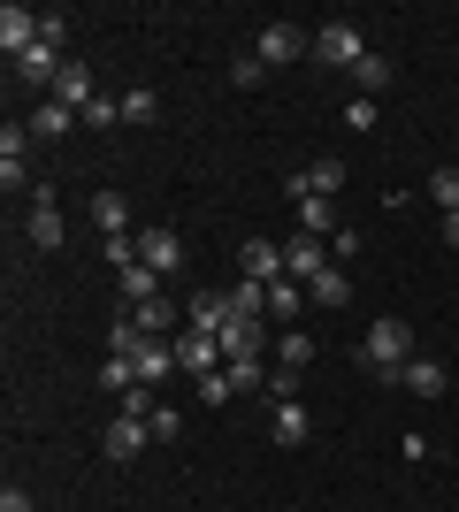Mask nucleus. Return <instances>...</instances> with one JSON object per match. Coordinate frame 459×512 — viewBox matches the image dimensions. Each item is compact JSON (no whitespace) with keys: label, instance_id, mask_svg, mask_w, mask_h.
Instances as JSON below:
<instances>
[{"label":"nucleus","instance_id":"obj_21","mask_svg":"<svg viewBox=\"0 0 459 512\" xmlns=\"http://www.w3.org/2000/svg\"><path fill=\"white\" fill-rule=\"evenodd\" d=\"M138 344H146V329H138V314L123 306V314L108 321V352H123V360H138Z\"/></svg>","mask_w":459,"mask_h":512},{"label":"nucleus","instance_id":"obj_29","mask_svg":"<svg viewBox=\"0 0 459 512\" xmlns=\"http://www.w3.org/2000/svg\"><path fill=\"white\" fill-rule=\"evenodd\" d=\"M352 85H360V100H375V92L391 85V62H383V54H368V62L352 69Z\"/></svg>","mask_w":459,"mask_h":512},{"label":"nucleus","instance_id":"obj_22","mask_svg":"<svg viewBox=\"0 0 459 512\" xmlns=\"http://www.w3.org/2000/svg\"><path fill=\"white\" fill-rule=\"evenodd\" d=\"M100 390H115V398H131V390H138V360L108 352V360H100Z\"/></svg>","mask_w":459,"mask_h":512},{"label":"nucleus","instance_id":"obj_19","mask_svg":"<svg viewBox=\"0 0 459 512\" xmlns=\"http://www.w3.org/2000/svg\"><path fill=\"white\" fill-rule=\"evenodd\" d=\"M222 352H230V360H261V321H222Z\"/></svg>","mask_w":459,"mask_h":512},{"label":"nucleus","instance_id":"obj_20","mask_svg":"<svg viewBox=\"0 0 459 512\" xmlns=\"http://www.w3.org/2000/svg\"><path fill=\"white\" fill-rule=\"evenodd\" d=\"M306 299H314V291H306L299 276H276V283H268V314H276V321H299Z\"/></svg>","mask_w":459,"mask_h":512},{"label":"nucleus","instance_id":"obj_38","mask_svg":"<svg viewBox=\"0 0 459 512\" xmlns=\"http://www.w3.org/2000/svg\"><path fill=\"white\" fill-rule=\"evenodd\" d=\"M230 85H245V92L261 85V54H238V62H230Z\"/></svg>","mask_w":459,"mask_h":512},{"label":"nucleus","instance_id":"obj_31","mask_svg":"<svg viewBox=\"0 0 459 512\" xmlns=\"http://www.w3.org/2000/svg\"><path fill=\"white\" fill-rule=\"evenodd\" d=\"M153 115H161V100H153L146 85H131V92H123V123H153Z\"/></svg>","mask_w":459,"mask_h":512},{"label":"nucleus","instance_id":"obj_7","mask_svg":"<svg viewBox=\"0 0 459 512\" xmlns=\"http://www.w3.org/2000/svg\"><path fill=\"white\" fill-rule=\"evenodd\" d=\"M31 46H39V8H16V0H8V8H0V54L23 62Z\"/></svg>","mask_w":459,"mask_h":512},{"label":"nucleus","instance_id":"obj_18","mask_svg":"<svg viewBox=\"0 0 459 512\" xmlns=\"http://www.w3.org/2000/svg\"><path fill=\"white\" fill-rule=\"evenodd\" d=\"M69 130H77V107H62V100L31 107V138H69Z\"/></svg>","mask_w":459,"mask_h":512},{"label":"nucleus","instance_id":"obj_2","mask_svg":"<svg viewBox=\"0 0 459 512\" xmlns=\"http://www.w3.org/2000/svg\"><path fill=\"white\" fill-rule=\"evenodd\" d=\"M314 62H322V69H345V77H352V69L368 62V31H360L352 16H329L322 31H314Z\"/></svg>","mask_w":459,"mask_h":512},{"label":"nucleus","instance_id":"obj_37","mask_svg":"<svg viewBox=\"0 0 459 512\" xmlns=\"http://www.w3.org/2000/svg\"><path fill=\"white\" fill-rule=\"evenodd\" d=\"M345 130H352V138H368V130H375V100H352L345 107Z\"/></svg>","mask_w":459,"mask_h":512},{"label":"nucleus","instance_id":"obj_25","mask_svg":"<svg viewBox=\"0 0 459 512\" xmlns=\"http://www.w3.org/2000/svg\"><path fill=\"white\" fill-rule=\"evenodd\" d=\"M306 360H314V337H306V329H284V344H276V367H284V375H299Z\"/></svg>","mask_w":459,"mask_h":512},{"label":"nucleus","instance_id":"obj_35","mask_svg":"<svg viewBox=\"0 0 459 512\" xmlns=\"http://www.w3.org/2000/svg\"><path fill=\"white\" fill-rule=\"evenodd\" d=\"M100 253H108V268H138V237H100Z\"/></svg>","mask_w":459,"mask_h":512},{"label":"nucleus","instance_id":"obj_1","mask_svg":"<svg viewBox=\"0 0 459 512\" xmlns=\"http://www.w3.org/2000/svg\"><path fill=\"white\" fill-rule=\"evenodd\" d=\"M360 360H368L383 383H398V367L414 360V321H398V314L368 321V337H360Z\"/></svg>","mask_w":459,"mask_h":512},{"label":"nucleus","instance_id":"obj_32","mask_svg":"<svg viewBox=\"0 0 459 512\" xmlns=\"http://www.w3.org/2000/svg\"><path fill=\"white\" fill-rule=\"evenodd\" d=\"M429 199H437L444 214H459V169H437V176H429Z\"/></svg>","mask_w":459,"mask_h":512},{"label":"nucleus","instance_id":"obj_6","mask_svg":"<svg viewBox=\"0 0 459 512\" xmlns=\"http://www.w3.org/2000/svg\"><path fill=\"white\" fill-rule=\"evenodd\" d=\"M138 260H146L153 276H169V268H184V237H176L169 222H146V230H138Z\"/></svg>","mask_w":459,"mask_h":512},{"label":"nucleus","instance_id":"obj_4","mask_svg":"<svg viewBox=\"0 0 459 512\" xmlns=\"http://www.w3.org/2000/svg\"><path fill=\"white\" fill-rule=\"evenodd\" d=\"M23 230H31V245H39V253H54V245L69 237V222H62V199L46 192V184H31V222H23Z\"/></svg>","mask_w":459,"mask_h":512},{"label":"nucleus","instance_id":"obj_26","mask_svg":"<svg viewBox=\"0 0 459 512\" xmlns=\"http://www.w3.org/2000/svg\"><path fill=\"white\" fill-rule=\"evenodd\" d=\"M306 184H314L322 199H337V192H345V161H337V153H322V161L306 169Z\"/></svg>","mask_w":459,"mask_h":512},{"label":"nucleus","instance_id":"obj_9","mask_svg":"<svg viewBox=\"0 0 459 512\" xmlns=\"http://www.w3.org/2000/svg\"><path fill=\"white\" fill-rule=\"evenodd\" d=\"M238 268H245V283H276V276H284V245H276V237H245Z\"/></svg>","mask_w":459,"mask_h":512},{"label":"nucleus","instance_id":"obj_3","mask_svg":"<svg viewBox=\"0 0 459 512\" xmlns=\"http://www.w3.org/2000/svg\"><path fill=\"white\" fill-rule=\"evenodd\" d=\"M222 360H230V352H222L215 329H176V367H184V375H222Z\"/></svg>","mask_w":459,"mask_h":512},{"label":"nucleus","instance_id":"obj_41","mask_svg":"<svg viewBox=\"0 0 459 512\" xmlns=\"http://www.w3.org/2000/svg\"><path fill=\"white\" fill-rule=\"evenodd\" d=\"M444 237H452V245H459V214H444Z\"/></svg>","mask_w":459,"mask_h":512},{"label":"nucleus","instance_id":"obj_30","mask_svg":"<svg viewBox=\"0 0 459 512\" xmlns=\"http://www.w3.org/2000/svg\"><path fill=\"white\" fill-rule=\"evenodd\" d=\"M146 428H153V444H176V436H184V413H176V406H153Z\"/></svg>","mask_w":459,"mask_h":512},{"label":"nucleus","instance_id":"obj_15","mask_svg":"<svg viewBox=\"0 0 459 512\" xmlns=\"http://www.w3.org/2000/svg\"><path fill=\"white\" fill-rule=\"evenodd\" d=\"M92 222H100V237H131V199L123 192H92Z\"/></svg>","mask_w":459,"mask_h":512},{"label":"nucleus","instance_id":"obj_28","mask_svg":"<svg viewBox=\"0 0 459 512\" xmlns=\"http://www.w3.org/2000/svg\"><path fill=\"white\" fill-rule=\"evenodd\" d=\"M138 314V329L146 337H176V314H169V299H146V306H131Z\"/></svg>","mask_w":459,"mask_h":512},{"label":"nucleus","instance_id":"obj_14","mask_svg":"<svg viewBox=\"0 0 459 512\" xmlns=\"http://www.w3.org/2000/svg\"><path fill=\"white\" fill-rule=\"evenodd\" d=\"M291 214H299V237H337V230H345V222H337V207H329L322 192L291 199Z\"/></svg>","mask_w":459,"mask_h":512},{"label":"nucleus","instance_id":"obj_34","mask_svg":"<svg viewBox=\"0 0 459 512\" xmlns=\"http://www.w3.org/2000/svg\"><path fill=\"white\" fill-rule=\"evenodd\" d=\"M230 398H238L230 375H199V406H230Z\"/></svg>","mask_w":459,"mask_h":512},{"label":"nucleus","instance_id":"obj_23","mask_svg":"<svg viewBox=\"0 0 459 512\" xmlns=\"http://www.w3.org/2000/svg\"><path fill=\"white\" fill-rule=\"evenodd\" d=\"M222 321H230V299L222 291H192V329H215L222 337Z\"/></svg>","mask_w":459,"mask_h":512},{"label":"nucleus","instance_id":"obj_13","mask_svg":"<svg viewBox=\"0 0 459 512\" xmlns=\"http://www.w3.org/2000/svg\"><path fill=\"white\" fill-rule=\"evenodd\" d=\"M46 100H62V107H77V115H85V107L100 100V85H92V69H85V62H69L62 77H54V92H46Z\"/></svg>","mask_w":459,"mask_h":512},{"label":"nucleus","instance_id":"obj_36","mask_svg":"<svg viewBox=\"0 0 459 512\" xmlns=\"http://www.w3.org/2000/svg\"><path fill=\"white\" fill-rule=\"evenodd\" d=\"M222 375H230L238 390H261V360H222Z\"/></svg>","mask_w":459,"mask_h":512},{"label":"nucleus","instance_id":"obj_10","mask_svg":"<svg viewBox=\"0 0 459 512\" xmlns=\"http://www.w3.org/2000/svg\"><path fill=\"white\" fill-rule=\"evenodd\" d=\"M146 444H153V428L138 421V413H115V421H108V436H100V451H108V459H138Z\"/></svg>","mask_w":459,"mask_h":512},{"label":"nucleus","instance_id":"obj_17","mask_svg":"<svg viewBox=\"0 0 459 512\" xmlns=\"http://www.w3.org/2000/svg\"><path fill=\"white\" fill-rule=\"evenodd\" d=\"M329 260H322V237H291L284 245V276H299V283H314Z\"/></svg>","mask_w":459,"mask_h":512},{"label":"nucleus","instance_id":"obj_8","mask_svg":"<svg viewBox=\"0 0 459 512\" xmlns=\"http://www.w3.org/2000/svg\"><path fill=\"white\" fill-rule=\"evenodd\" d=\"M31 123H8L0 130V184H8V192H23V184H31Z\"/></svg>","mask_w":459,"mask_h":512},{"label":"nucleus","instance_id":"obj_27","mask_svg":"<svg viewBox=\"0 0 459 512\" xmlns=\"http://www.w3.org/2000/svg\"><path fill=\"white\" fill-rule=\"evenodd\" d=\"M123 299H131V306H146V299H161V276H153L146 260H138V268H123Z\"/></svg>","mask_w":459,"mask_h":512},{"label":"nucleus","instance_id":"obj_5","mask_svg":"<svg viewBox=\"0 0 459 512\" xmlns=\"http://www.w3.org/2000/svg\"><path fill=\"white\" fill-rule=\"evenodd\" d=\"M261 62H299V54H314V31L306 23H261V46H253Z\"/></svg>","mask_w":459,"mask_h":512},{"label":"nucleus","instance_id":"obj_16","mask_svg":"<svg viewBox=\"0 0 459 512\" xmlns=\"http://www.w3.org/2000/svg\"><path fill=\"white\" fill-rule=\"evenodd\" d=\"M398 390H414V398H444V360H421V352H414V360L398 367Z\"/></svg>","mask_w":459,"mask_h":512},{"label":"nucleus","instance_id":"obj_12","mask_svg":"<svg viewBox=\"0 0 459 512\" xmlns=\"http://www.w3.org/2000/svg\"><path fill=\"white\" fill-rule=\"evenodd\" d=\"M268 436H276L284 451H299L306 436H314V413H306L299 398H276V421H268Z\"/></svg>","mask_w":459,"mask_h":512},{"label":"nucleus","instance_id":"obj_11","mask_svg":"<svg viewBox=\"0 0 459 512\" xmlns=\"http://www.w3.org/2000/svg\"><path fill=\"white\" fill-rule=\"evenodd\" d=\"M169 375H176V337H146V344H138V383L161 390Z\"/></svg>","mask_w":459,"mask_h":512},{"label":"nucleus","instance_id":"obj_33","mask_svg":"<svg viewBox=\"0 0 459 512\" xmlns=\"http://www.w3.org/2000/svg\"><path fill=\"white\" fill-rule=\"evenodd\" d=\"M123 123V100H108V92H100V100L85 107V130H115Z\"/></svg>","mask_w":459,"mask_h":512},{"label":"nucleus","instance_id":"obj_39","mask_svg":"<svg viewBox=\"0 0 459 512\" xmlns=\"http://www.w3.org/2000/svg\"><path fill=\"white\" fill-rule=\"evenodd\" d=\"M398 459H414V467H421V459H429V436H421V428H406V436H398Z\"/></svg>","mask_w":459,"mask_h":512},{"label":"nucleus","instance_id":"obj_42","mask_svg":"<svg viewBox=\"0 0 459 512\" xmlns=\"http://www.w3.org/2000/svg\"><path fill=\"white\" fill-rule=\"evenodd\" d=\"M291 512H299V505H291Z\"/></svg>","mask_w":459,"mask_h":512},{"label":"nucleus","instance_id":"obj_24","mask_svg":"<svg viewBox=\"0 0 459 512\" xmlns=\"http://www.w3.org/2000/svg\"><path fill=\"white\" fill-rule=\"evenodd\" d=\"M306 291H314V306H345V299H352V276H345V268H322Z\"/></svg>","mask_w":459,"mask_h":512},{"label":"nucleus","instance_id":"obj_40","mask_svg":"<svg viewBox=\"0 0 459 512\" xmlns=\"http://www.w3.org/2000/svg\"><path fill=\"white\" fill-rule=\"evenodd\" d=\"M0 512H31V490H16V482H8V490H0Z\"/></svg>","mask_w":459,"mask_h":512}]
</instances>
